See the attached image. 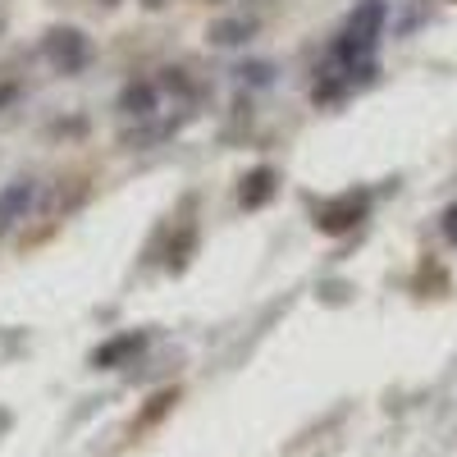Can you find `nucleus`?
I'll return each mask as SVG.
<instances>
[{"mask_svg":"<svg viewBox=\"0 0 457 457\" xmlns=\"http://www.w3.org/2000/svg\"><path fill=\"white\" fill-rule=\"evenodd\" d=\"M379 28H385V0H361V5L353 10V19H348V32H343V42H338V55H343V60L370 55Z\"/></svg>","mask_w":457,"mask_h":457,"instance_id":"nucleus-1","label":"nucleus"},{"mask_svg":"<svg viewBox=\"0 0 457 457\" xmlns=\"http://www.w3.org/2000/svg\"><path fill=\"white\" fill-rule=\"evenodd\" d=\"M42 51H46V60L60 73H83L87 60H92V42H87V32H79V28H51Z\"/></svg>","mask_w":457,"mask_h":457,"instance_id":"nucleus-2","label":"nucleus"},{"mask_svg":"<svg viewBox=\"0 0 457 457\" xmlns=\"http://www.w3.org/2000/svg\"><path fill=\"white\" fill-rule=\"evenodd\" d=\"M366 206H370L366 193H343L316 211V228L320 234H348V228H357L366 220Z\"/></svg>","mask_w":457,"mask_h":457,"instance_id":"nucleus-3","label":"nucleus"},{"mask_svg":"<svg viewBox=\"0 0 457 457\" xmlns=\"http://www.w3.org/2000/svg\"><path fill=\"white\" fill-rule=\"evenodd\" d=\"M32 197H37V183L32 179H14L10 187H0V234H10V228L28 215Z\"/></svg>","mask_w":457,"mask_h":457,"instance_id":"nucleus-4","label":"nucleus"},{"mask_svg":"<svg viewBox=\"0 0 457 457\" xmlns=\"http://www.w3.org/2000/svg\"><path fill=\"white\" fill-rule=\"evenodd\" d=\"M275 187H279V174H275L270 165H256V170H247V174H243V187H238V202H243L247 211H261L265 202L275 197Z\"/></svg>","mask_w":457,"mask_h":457,"instance_id":"nucleus-5","label":"nucleus"},{"mask_svg":"<svg viewBox=\"0 0 457 457\" xmlns=\"http://www.w3.org/2000/svg\"><path fill=\"white\" fill-rule=\"evenodd\" d=\"M120 110H124V114H137V120H151V114H156V83H146V79L137 83V79H133V83L120 92Z\"/></svg>","mask_w":457,"mask_h":457,"instance_id":"nucleus-6","label":"nucleus"},{"mask_svg":"<svg viewBox=\"0 0 457 457\" xmlns=\"http://www.w3.org/2000/svg\"><path fill=\"white\" fill-rule=\"evenodd\" d=\"M252 32H256L252 19H220V23L206 28L211 46H243V42H252Z\"/></svg>","mask_w":457,"mask_h":457,"instance_id":"nucleus-7","label":"nucleus"},{"mask_svg":"<svg viewBox=\"0 0 457 457\" xmlns=\"http://www.w3.org/2000/svg\"><path fill=\"white\" fill-rule=\"evenodd\" d=\"M142 343H146L142 334H124V338H110L105 348H96V357H92V361H96V366H120L124 357L142 353Z\"/></svg>","mask_w":457,"mask_h":457,"instance_id":"nucleus-8","label":"nucleus"},{"mask_svg":"<svg viewBox=\"0 0 457 457\" xmlns=\"http://www.w3.org/2000/svg\"><path fill=\"white\" fill-rule=\"evenodd\" d=\"M238 73H243V79H252V83H270V64H247Z\"/></svg>","mask_w":457,"mask_h":457,"instance_id":"nucleus-9","label":"nucleus"},{"mask_svg":"<svg viewBox=\"0 0 457 457\" xmlns=\"http://www.w3.org/2000/svg\"><path fill=\"white\" fill-rule=\"evenodd\" d=\"M444 238H448V243H457V202L444 211Z\"/></svg>","mask_w":457,"mask_h":457,"instance_id":"nucleus-10","label":"nucleus"},{"mask_svg":"<svg viewBox=\"0 0 457 457\" xmlns=\"http://www.w3.org/2000/svg\"><path fill=\"white\" fill-rule=\"evenodd\" d=\"M14 92H19L14 83H0V105H5V101H14Z\"/></svg>","mask_w":457,"mask_h":457,"instance_id":"nucleus-11","label":"nucleus"},{"mask_svg":"<svg viewBox=\"0 0 457 457\" xmlns=\"http://www.w3.org/2000/svg\"><path fill=\"white\" fill-rule=\"evenodd\" d=\"M142 5H146V10H161V5H165V0H142Z\"/></svg>","mask_w":457,"mask_h":457,"instance_id":"nucleus-12","label":"nucleus"},{"mask_svg":"<svg viewBox=\"0 0 457 457\" xmlns=\"http://www.w3.org/2000/svg\"><path fill=\"white\" fill-rule=\"evenodd\" d=\"M101 5H120V0H101Z\"/></svg>","mask_w":457,"mask_h":457,"instance_id":"nucleus-13","label":"nucleus"}]
</instances>
